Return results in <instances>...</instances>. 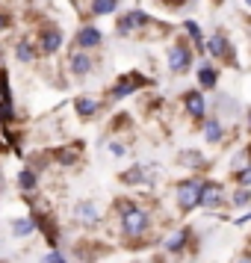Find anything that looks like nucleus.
<instances>
[{
	"label": "nucleus",
	"mask_w": 251,
	"mask_h": 263,
	"mask_svg": "<svg viewBox=\"0 0 251 263\" xmlns=\"http://www.w3.org/2000/svg\"><path fill=\"white\" fill-rule=\"evenodd\" d=\"M204 53L213 57V60H222V62H234V45H230V39H227L225 30H216L213 36L207 39Z\"/></svg>",
	"instance_id": "obj_4"
},
{
	"label": "nucleus",
	"mask_w": 251,
	"mask_h": 263,
	"mask_svg": "<svg viewBox=\"0 0 251 263\" xmlns=\"http://www.w3.org/2000/svg\"><path fill=\"white\" fill-rule=\"evenodd\" d=\"M56 160H60L62 166H71L74 160H77V148H62L60 154H56Z\"/></svg>",
	"instance_id": "obj_25"
},
{
	"label": "nucleus",
	"mask_w": 251,
	"mask_h": 263,
	"mask_svg": "<svg viewBox=\"0 0 251 263\" xmlns=\"http://www.w3.org/2000/svg\"><path fill=\"white\" fill-rule=\"evenodd\" d=\"M230 207H245V210H251V190L248 186H237V190L230 192Z\"/></svg>",
	"instance_id": "obj_22"
},
{
	"label": "nucleus",
	"mask_w": 251,
	"mask_h": 263,
	"mask_svg": "<svg viewBox=\"0 0 251 263\" xmlns=\"http://www.w3.org/2000/svg\"><path fill=\"white\" fill-rule=\"evenodd\" d=\"M248 219H251V210H245V213H242V216H237V222H234V225H245Z\"/></svg>",
	"instance_id": "obj_29"
},
{
	"label": "nucleus",
	"mask_w": 251,
	"mask_h": 263,
	"mask_svg": "<svg viewBox=\"0 0 251 263\" xmlns=\"http://www.w3.org/2000/svg\"><path fill=\"white\" fill-rule=\"evenodd\" d=\"M245 124H248V130H251V109H248V119H245Z\"/></svg>",
	"instance_id": "obj_32"
},
{
	"label": "nucleus",
	"mask_w": 251,
	"mask_h": 263,
	"mask_svg": "<svg viewBox=\"0 0 251 263\" xmlns=\"http://www.w3.org/2000/svg\"><path fill=\"white\" fill-rule=\"evenodd\" d=\"M42 263H65V257H62L60 251L53 249V251H50V254H45V260H42Z\"/></svg>",
	"instance_id": "obj_28"
},
{
	"label": "nucleus",
	"mask_w": 251,
	"mask_h": 263,
	"mask_svg": "<svg viewBox=\"0 0 251 263\" xmlns=\"http://www.w3.org/2000/svg\"><path fill=\"white\" fill-rule=\"evenodd\" d=\"M18 186H21L24 192H33L38 186V175L33 172V168H24V172L18 175Z\"/></svg>",
	"instance_id": "obj_24"
},
{
	"label": "nucleus",
	"mask_w": 251,
	"mask_h": 263,
	"mask_svg": "<svg viewBox=\"0 0 251 263\" xmlns=\"http://www.w3.org/2000/svg\"><path fill=\"white\" fill-rule=\"evenodd\" d=\"M178 163L186 168H204L207 166V160H204L201 151H195V148H186V151H180L178 154Z\"/></svg>",
	"instance_id": "obj_20"
},
{
	"label": "nucleus",
	"mask_w": 251,
	"mask_h": 263,
	"mask_svg": "<svg viewBox=\"0 0 251 263\" xmlns=\"http://www.w3.org/2000/svg\"><path fill=\"white\" fill-rule=\"evenodd\" d=\"M201 133H204V139H207L210 145H219L222 139H225V121L219 119V116H216V119H207L204 127H201Z\"/></svg>",
	"instance_id": "obj_14"
},
{
	"label": "nucleus",
	"mask_w": 251,
	"mask_h": 263,
	"mask_svg": "<svg viewBox=\"0 0 251 263\" xmlns=\"http://www.w3.org/2000/svg\"><path fill=\"white\" fill-rule=\"evenodd\" d=\"M6 24H9V18H6V15L0 12V33H3V30H6Z\"/></svg>",
	"instance_id": "obj_30"
},
{
	"label": "nucleus",
	"mask_w": 251,
	"mask_h": 263,
	"mask_svg": "<svg viewBox=\"0 0 251 263\" xmlns=\"http://www.w3.org/2000/svg\"><path fill=\"white\" fill-rule=\"evenodd\" d=\"M195 62V53H192L189 42L186 39H178L171 48H168V57H166V65L171 74H186Z\"/></svg>",
	"instance_id": "obj_3"
},
{
	"label": "nucleus",
	"mask_w": 251,
	"mask_h": 263,
	"mask_svg": "<svg viewBox=\"0 0 251 263\" xmlns=\"http://www.w3.org/2000/svg\"><path fill=\"white\" fill-rule=\"evenodd\" d=\"M0 186H3V175H0Z\"/></svg>",
	"instance_id": "obj_34"
},
{
	"label": "nucleus",
	"mask_w": 251,
	"mask_h": 263,
	"mask_svg": "<svg viewBox=\"0 0 251 263\" xmlns=\"http://www.w3.org/2000/svg\"><path fill=\"white\" fill-rule=\"evenodd\" d=\"M154 168L151 166H133L127 172H121V183H127V186H142V183H154V175H151Z\"/></svg>",
	"instance_id": "obj_11"
},
{
	"label": "nucleus",
	"mask_w": 251,
	"mask_h": 263,
	"mask_svg": "<svg viewBox=\"0 0 251 263\" xmlns=\"http://www.w3.org/2000/svg\"><path fill=\"white\" fill-rule=\"evenodd\" d=\"M119 9V0H92L89 3V12L92 15H112Z\"/></svg>",
	"instance_id": "obj_23"
},
{
	"label": "nucleus",
	"mask_w": 251,
	"mask_h": 263,
	"mask_svg": "<svg viewBox=\"0 0 251 263\" xmlns=\"http://www.w3.org/2000/svg\"><path fill=\"white\" fill-rule=\"evenodd\" d=\"M36 216H21V219H15L12 222V234L15 237H30L33 231H36Z\"/></svg>",
	"instance_id": "obj_21"
},
{
	"label": "nucleus",
	"mask_w": 251,
	"mask_h": 263,
	"mask_svg": "<svg viewBox=\"0 0 251 263\" xmlns=\"http://www.w3.org/2000/svg\"><path fill=\"white\" fill-rule=\"evenodd\" d=\"M15 57H18V62H33L38 57V48L24 36V39H18V42H15Z\"/></svg>",
	"instance_id": "obj_19"
},
{
	"label": "nucleus",
	"mask_w": 251,
	"mask_h": 263,
	"mask_svg": "<svg viewBox=\"0 0 251 263\" xmlns=\"http://www.w3.org/2000/svg\"><path fill=\"white\" fill-rule=\"evenodd\" d=\"M142 86H148V80H145L142 74H124V77H119V83L109 89V98L112 101H121V98H127V95H133V92H139Z\"/></svg>",
	"instance_id": "obj_8"
},
{
	"label": "nucleus",
	"mask_w": 251,
	"mask_h": 263,
	"mask_svg": "<svg viewBox=\"0 0 251 263\" xmlns=\"http://www.w3.org/2000/svg\"><path fill=\"white\" fill-rule=\"evenodd\" d=\"M77 50H95V48H101V42H104V33L98 30V27H92V24H86V27H80V33H77Z\"/></svg>",
	"instance_id": "obj_10"
},
{
	"label": "nucleus",
	"mask_w": 251,
	"mask_h": 263,
	"mask_svg": "<svg viewBox=\"0 0 251 263\" xmlns=\"http://www.w3.org/2000/svg\"><path fill=\"white\" fill-rule=\"evenodd\" d=\"M189 239H192V231H189V228H180V231H175V234H168L166 251H168V254H180V251L189 246Z\"/></svg>",
	"instance_id": "obj_15"
},
{
	"label": "nucleus",
	"mask_w": 251,
	"mask_h": 263,
	"mask_svg": "<svg viewBox=\"0 0 251 263\" xmlns=\"http://www.w3.org/2000/svg\"><path fill=\"white\" fill-rule=\"evenodd\" d=\"M222 204H230V192H227L219 180H204L201 207H207V210H219Z\"/></svg>",
	"instance_id": "obj_5"
},
{
	"label": "nucleus",
	"mask_w": 251,
	"mask_h": 263,
	"mask_svg": "<svg viewBox=\"0 0 251 263\" xmlns=\"http://www.w3.org/2000/svg\"><path fill=\"white\" fill-rule=\"evenodd\" d=\"M62 42H65V36H62L60 27H48V30L38 33V50H42L45 57H53V53L62 48Z\"/></svg>",
	"instance_id": "obj_9"
},
{
	"label": "nucleus",
	"mask_w": 251,
	"mask_h": 263,
	"mask_svg": "<svg viewBox=\"0 0 251 263\" xmlns=\"http://www.w3.org/2000/svg\"><path fill=\"white\" fill-rule=\"evenodd\" d=\"M237 263H251V254H245V257H239Z\"/></svg>",
	"instance_id": "obj_31"
},
{
	"label": "nucleus",
	"mask_w": 251,
	"mask_h": 263,
	"mask_svg": "<svg viewBox=\"0 0 251 263\" xmlns=\"http://www.w3.org/2000/svg\"><path fill=\"white\" fill-rule=\"evenodd\" d=\"M151 24V15L145 12V9H130V12H124L119 18V36H133V33H139L145 27Z\"/></svg>",
	"instance_id": "obj_6"
},
{
	"label": "nucleus",
	"mask_w": 251,
	"mask_h": 263,
	"mask_svg": "<svg viewBox=\"0 0 251 263\" xmlns=\"http://www.w3.org/2000/svg\"><path fill=\"white\" fill-rule=\"evenodd\" d=\"M201 192H204V178L192 175V178H183L175 186V201L183 213H192V210L201 207Z\"/></svg>",
	"instance_id": "obj_2"
},
{
	"label": "nucleus",
	"mask_w": 251,
	"mask_h": 263,
	"mask_svg": "<svg viewBox=\"0 0 251 263\" xmlns=\"http://www.w3.org/2000/svg\"><path fill=\"white\" fill-rule=\"evenodd\" d=\"M183 109L192 121H207V98L201 95V89H189L183 92Z\"/></svg>",
	"instance_id": "obj_7"
},
{
	"label": "nucleus",
	"mask_w": 251,
	"mask_h": 263,
	"mask_svg": "<svg viewBox=\"0 0 251 263\" xmlns=\"http://www.w3.org/2000/svg\"><path fill=\"white\" fill-rule=\"evenodd\" d=\"M119 222H121V234L127 239H142L151 231V216L136 201H119Z\"/></svg>",
	"instance_id": "obj_1"
},
{
	"label": "nucleus",
	"mask_w": 251,
	"mask_h": 263,
	"mask_svg": "<svg viewBox=\"0 0 251 263\" xmlns=\"http://www.w3.org/2000/svg\"><path fill=\"white\" fill-rule=\"evenodd\" d=\"M68 68H71L74 77H86V74H92L95 62H92V57L86 50H74L71 57H68Z\"/></svg>",
	"instance_id": "obj_13"
},
{
	"label": "nucleus",
	"mask_w": 251,
	"mask_h": 263,
	"mask_svg": "<svg viewBox=\"0 0 251 263\" xmlns=\"http://www.w3.org/2000/svg\"><path fill=\"white\" fill-rule=\"evenodd\" d=\"M198 86L201 89H216L219 86V68L213 62H201L198 65Z\"/></svg>",
	"instance_id": "obj_17"
},
{
	"label": "nucleus",
	"mask_w": 251,
	"mask_h": 263,
	"mask_svg": "<svg viewBox=\"0 0 251 263\" xmlns=\"http://www.w3.org/2000/svg\"><path fill=\"white\" fill-rule=\"evenodd\" d=\"M234 180H237V186H248V190H251V166L248 168H239L237 175H234Z\"/></svg>",
	"instance_id": "obj_26"
},
{
	"label": "nucleus",
	"mask_w": 251,
	"mask_h": 263,
	"mask_svg": "<svg viewBox=\"0 0 251 263\" xmlns=\"http://www.w3.org/2000/svg\"><path fill=\"white\" fill-rule=\"evenodd\" d=\"M109 154L112 157H124L127 154V145L124 142H109Z\"/></svg>",
	"instance_id": "obj_27"
},
{
	"label": "nucleus",
	"mask_w": 251,
	"mask_h": 263,
	"mask_svg": "<svg viewBox=\"0 0 251 263\" xmlns=\"http://www.w3.org/2000/svg\"><path fill=\"white\" fill-rule=\"evenodd\" d=\"M98 219H101V213H98L95 201L83 198V201L74 204V222H80V225H98Z\"/></svg>",
	"instance_id": "obj_12"
},
{
	"label": "nucleus",
	"mask_w": 251,
	"mask_h": 263,
	"mask_svg": "<svg viewBox=\"0 0 251 263\" xmlns=\"http://www.w3.org/2000/svg\"><path fill=\"white\" fill-rule=\"evenodd\" d=\"M74 109H77V116L80 119H95L98 112H101V101L92 95H83V98H77L74 101Z\"/></svg>",
	"instance_id": "obj_16"
},
{
	"label": "nucleus",
	"mask_w": 251,
	"mask_h": 263,
	"mask_svg": "<svg viewBox=\"0 0 251 263\" xmlns=\"http://www.w3.org/2000/svg\"><path fill=\"white\" fill-rule=\"evenodd\" d=\"M245 6H248V9H251V0H245Z\"/></svg>",
	"instance_id": "obj_33"
},
{
	"label": "nucleus",
	"mask_w": 251,
	"mask_h": 263,
	"mask_svg": "<svg viewBox=\"0 0 251 263\" xmlns=\"http://www.w3.org/2000/svg\"><path fill=\"white\" fill-rule=\"evenodd\" d=\"M183 33H186V39H192V48L198 50V53H204V45H207V39H204L201 33V24L198 21H183Z\"/></svg>",
	"instance_id": "obj_18"
}]
</instances>
